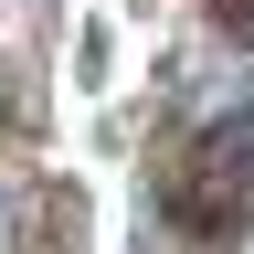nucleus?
I'll return each mask as SVG.
<instances>
[{
    "mask_svg": "<svg viewBox=\"0 0 254 254\" xmlns=\"http://www.w3.org/2000/svg\"><path fill=\"white\" fill-rule=\"evenodd\" d=\"M43 233H53V190L0 170V254H43Z\"/></svg>",
    "mask_w": 254,
    "mask_h": 254,
    "instance_id": "2",
    "label": "nucleus"
},
{
    "mask_svg": "<svg viewBox=\"0 0 254 254\" xmlns=\"http://www.w3.org/2000/svg\"><path fill=\"white\" fill-rule=\"evenodd\" d=\"M244 201H254V106H244V127L222 117L212 138L170 170V212L190 222V233H233V222H244Z\"/></svg>",
    "mask_w": 254,
    "mask_h": 254,
    "instance_id": "1",
    "label": "nucleus"
}]
</instances>
